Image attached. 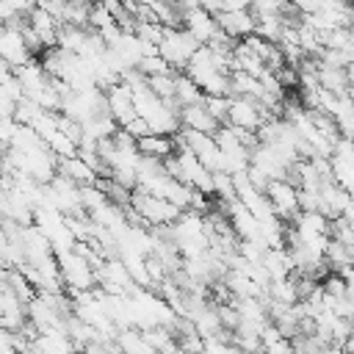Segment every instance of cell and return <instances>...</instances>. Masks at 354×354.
<instances>
[{
    "mask_svg": "<svg viewBox=\"0 0 354 354\" xmlns=\"http://www.w3.org/2000/svg\"><path fill=\"white\" fill-rule=\"evenodd\" d=\"M105 94H108V102H111V116L116 119L119 127H127L133 119H138L136 97H133V88L127 83H116Z\"/></svg>",
    "mask_w": 354,
    "mask_h": 354,
    "instance_id": "cell-7",
    "label": "cell"
},
{
    "mask_svg": "<svg viewBox=\"0 0 354 354\" xmlns=\"http://www.w3.org/2000/svg\"><path fill=\"white\" fill-rule=\"evenodd\" d=\"M0 55H3V64L14 66V69L25 66L33 58L19 28H3V33H0Z\"/></svg>",
    "mask_w": 354,
    "mask_h": 354,
    "instance_id": "cell-8",
    "label": "cell"
},
{
    "mask_svg": "<svg viewBox=\"0 0 354 354\" xmlns=\"http://www.w3.org/2000/svg\"><path fill=\"white\" fill-rule=\"evenodd\" d=\"M230 346H232V343L221 340L218 335H210V337H205V348H202V354H230Z\"/></svg>",
    "mask_w": 354,
    "mask_h": 354,
    "instance_id": "cell-28",
    "label": "cell"
},
{
    "mask_svg": "<svg viewBox=\"0 0 354 354\" xmlns=\"http://www.w3.org/2000/svg\"><path fill=\"white\" fill-rule=\"evenodd\" d=\"M315 75H318L321 88H326V91H332V94H337V97H343V94H348V91H351L348 69L329 66V64H324V61H318V58H315Z\"/></svg>",
    "mask_w": 354,
    "mask_h": 354,
    "instance_id": "cell-12",
    "label": "cell"
},
{
    "mask_svg": "<svg viewBox=\"0 0 354 354\" xmlns=\"http://www.w3.org/2000/svg\"><path fill=\"white\" fill-rule=\"evenodd\" d=\"M326 266L332 268V274H340L346 268H354V246L332 238L326 243Z\"/></svg>",
    "mask_w": 354,
    "mask_h": 354,
    "instance_id": "cell-18",
    "label": "cell"
},
{
    "mask_svg": "<svg viewBox=\"0 0 354 354\" xmlns=\"http://www.w3.org/2000/svg\"><path fill=\"white\" fill-rule=\"evenodd\" d=\"M216 19H218L221 30L227 36H232L235 41H243V39H249L257 30V17L252 11H224Z\"/></svg>",
    "mask_w": 354,
    "mask_h": 354,
    "instance_id": "cell-10",
    "label": "cell"
},
{
    "mask_svg": "<svg viewBox=\"0 0 354 354\" xmlns=\"http://www.w3.org/2000/svg\"><path fill=\"white\" fill-rule=\"evenodd\" d=\"M351 202H354V196H351L348 191H343L335 180H329V183L321 185V213H324L329 221L343 218V213H346V207H348Z\"/></svg>",
    "mask_w": 354,
    "mask_h": 354,
    "instance_id": "cell-11",
    "label": "cell"
},
{
    "mask_svg": "<svg viewBox=\"0 0 354 354\" xmlns=\"http://www.w3.org/2000/svg\"><path fill=\"white\" fill-rule=\"evenodd\" d=\"M122 130H127V133H130V136H133V138H136V141H138V138H144V136H149V133H152V127H149V122H147V119H144V116H138V119H133V122H130V124H127V127H122Z\"/></svg>",
    "mask_w": 354,
    "mask_h": 354,
    "instance_id": "cell-29",
    "label": "cell"
},
{
    "mask_svg": "<svg viewBox=\"0 0 354 354\" xmlns=\"http://www.w3.org/2000/svg\"><path fill=\"white\" fill-rule=\"evenodd\" d=\"M343 348H346V351H351V354H354V329H351V335H348V337H346V340H343Z\"/></svg>",
    "mask_w": 354,
    "mask_h": 354,
    "instance_id": "cell-33",
    "label": "cell"
},
{
    "mask_svg": "<svg viewBox=\"0 0 354 354\" xmlns=\"http://www.w3.org/2000/svg\"><path fill=\"white\" fill-rule=\"evenodd\" d=\"M205 108L213 113V119L227 124V119H230V97H210V94H205Z\"/></svg>",
    "mask_w": 354,
    "mask_h": 354,
    "instance_id": "cell-26",
    "label": "cell"
},
{
    "mask_svg": "<svg viewBox=\"0 0 354 354\" xmlns=\"http://www.w3.org/2000/svg\"><path fill=\"white\" fill-rule=\"evenodd\" d=\"M136 36H138L141 41H147V44L160 47V44H163V39H166V28H163L160 22H138Z\"/></svg>",
    "mask_w": 354,
    "mask_h": 354,
    "instance_id": "cell-24",
    "label": "cell"
},
{
    "mask_svg": "<svg viewBox=\"0 0 354 354\" xmlns=\"http://www.w3.org/2000/svg\"><path fill=\"white\" fill-rule=\"evenodd\" d=\"M177 6L183 8V14H188V11H194V8H199V0H177Z\"/></svg>",
    "mask_w": 354,
    "mask_h": 354,
    "instance_id": "cell-31",
    "label": "cell"
},
{
    "mask_svg": "<svg viewBox=\"0 0 354 354\" xmlns=\"http://www.w3.org/2000/svg\"><path fill=\"white\" fill-rule=\"evenodd\" d=\"M58 174L75 180L80 188H83V185H94V183L100 180V174H97L80 155H75V158H61V160H58Z\"/></svg>",
    "mask_w": 354,
    "mask_h": 354,
    "instance_id": "cell-15",
    "label": "cell"
},
{
    "mask_svg": "<svg viewBox=\"0 0 354 354\" xmlns=\"http://www.w3.org/2000/svg\"><path fill=\"white\" fill-rule=\"evenodd\" d=\"M268 296H271L274 301H279V304H288V307H293V304H299V301H301V299H299V290H296V279H293V277L271 282V285H268Z\"/></svg>",
    "mask_w": 354,
    "mask_h": 354,
    "instance_id": "cell-22",
    "label": "cell"
},
{
    "mask_svg": "<svg viewBox=\"0 0 354 354\" xmlns=\"http://www.w3.org/2000/svg\"><path fill=\"white\" fill-rule=\"evenodd\" d=\"M174 100L183 108L185 105H199V102H205V91L199 88V83L194 77H188L185 72H177V94H174Z\"/></svg>",
    "mask_w": 354,
    "mask_h": 354,
    "instance_id": "cell-19",
    "label": "cell"
},
{
    "mask_svg": "<svg viewBox=\"0 0 354 354\" xmlns=\"http://www.w3.org/2000/svg\"><path fill=\"white\" fill-rule=\"evenodd\" d=\"M28 25L41 36V41H44L47 50L58 47V30H61V22H58L50 11H44V8L36 6V8L30 11V17H28Z\"/></svg>",
    "mask_w": 354,
    "mask_h": 354,
    "instance_id": "cell-14",
    "label": "cell"
},
{
    "mask_svg": "<svg viewBox=\"0 0 354 354\" xmlns=\"http://www.w3.org/2000/svg\"><path fill=\"white\" fill-rule=\"evenodd\" d=\"M199 47L202 44L185 28H166V39L160 44V55L166 58V64L174 72H185V66L191 64V58H194V53Z\"/></svg>",
    "mask_w": 354,
    "mask_h": 354,
    "instance_id": "cell-2",
    "label": "cell"
},
{
    "mask_svg": "<svg viewBox=\"0 0 354 354\" xmlns=\"http://www.w3.org/2000/svg\"><path fill=\"white\" fill-rule=\"evenodd\" d=\"M141 75H147V77H152V75H169V72H174L169 64H166V58L163 55H149V58H141V64L136 66Z\"/></svg>",
    "mask_w": 354,
    "mask_h": 354,
    "instance_id": "cell-25",
    "label": "cell"
},
{
    "mask_svg": "<svg viewBox=\"0 0 354 354\" xmlns=\"http://www.w3.org/2000/svg\"><path fill=\"white\" fill-rule=\"evenodd\" d=\"M130 205L144 216V221H147L149 230H152V227H169V224H174V221L183 216V210H180L177 205H171V202L163 199V196L147 194V191H141V188L133 191V202H130Z\"/></svg>",
    "mask_w": 354,
    "mask_h": 354,
    "instance_id": "cell-1",
    "label": "cell"
},
{
    "mask_svg": "<svg viewBox=\"0 0 354 354\" xmlns=\"http://www.w3.org/2000/svg\"><path fill=\"white\" fill-rule=\"evenodd\" d=\"M28 321H30L28 304L14 290H8V288L0 285V324H3V329L19 332V329H25Z\"/></svg>",
    "mask_w": 354,
    "mask_h": 354,
    "instance_id": "cell-6",
    "label": "cell"
},
{
    "mask_svg": "<svg viewBox=\"0 0 354 354\" xmlns=\"http://www.w3.org/2000/svg\"><path fill=\"white\" fill-rule=\"evenodd\" d=\"M285 28H288V19L282 14H268V17H257V30L254 33L268 39V41H274V44H279Z\"/></svg>",
    "mask_w": 354,
    "mask_h": 354,
    "instance_id": "cell-21",
    "label": "cell"
},
{
    "mask_svg": "<svg viewBox=\"0 0 354 354\" xmlns=\"http://www.w3.org/2000/svg\"><path fill=\"white\" fill-rule=\"evenodd\" d=\"M268 119H274V113H268L260 102H254L249 97H230V119H227V124L257 133Z\"/></svg>",
    "mask_w": 354,
    "mask_h": 354,
    "instance_id": "cell-4",
    "label": "cell"
},
{
    "mask_svg": "<svg viewBox=\"0 0 354 354\" xmlns=\"http://www.w3.org/2000/svg\"><path fill=\"white\" fill-rule=\"evenodd\" d=\"M180 122H183V127L196 130V133H207V136H213V133L221 127V122L213 119V113L205 108V102H199V105H185L183 113H180Z\"/></svg>",
    "mask_w": 354,
    "mask_h": 354,
    "instance_id": "cell-13",
    "label": "cell"
},
{
    "mask_svg": "<svg viewBox=\"0 0 354 354\" xmlns=\"http://www.w3.org/2000/svg\"><path fill=\"white\" fill-rule=\"evenodd\" d=\"M266 196L271 199L274 213H277L285 224H288V221L293 224V218L301 213V207H299V188H296L293 183H288V180H271Z\"/></svg>",
    "mask_w": 354,
    "mask_h": 354,
    "instance_id": "cell-5",
    "label": "cell"
},
{
    "mask_svg": "<svg viewBox=\"0 0 354 354\" xmlns=\"http://www.w3.org/2000/svg\"><path fill=\"white\" fill-rule=\"evenodd\" d=\"M263 266H266L271 282L288 279V277H293V271H296V263H293V257H290L288 249H268L266 257H263Z\"/></svg>",
    "mask_w": 354,
    "mask_h": 354,
    "instance_id": "cell-17",
    "label": "cell"
},
{
    "mask_svg": "<svg viewBox=\"0 0 354 354\" xmlns=\"http://www.w3.org/2000/svg\"><path fill=\"white\" fill-rule=\"evenodd\" d=\"M111 25H116V19H113V14L97 0L94 3V8H91V19H88V28H94V30H105V28H111Z\"/></svg>",
    "mask_w": 354,
    "mask_h": 354,
    "instance_id": "cell-27",
    "label": "cell"
},
{
    "mask_svg": "<svg viewBox=\"0 0 354 354\" xmlns=\"http://www.w3.org/2000/svg\"><path fill=\"white\" fill-rule=\"evenodd\" d=\"M199 8H205L213 17H218V14H224V0H199Z\"/></svg>",
    "mask_w": 354,
    "mask_h": 354,
    "instance_id": "cell-30",
    "label": "cell"
},
{
    "mask_svg": "<svg viewBox=\"0 0 354 354\" xmlns=\"http://www.w3.org/2000/svg\"><path fill=\"white\" fill-rule=\"evenodd\" d=\"M0 354H22V351H17L8 340H0Z\"/></svg>",
    "mask_w": 354,
    "mask_h": 354,
    "instance_id": "cell-32",
    "label": "cell"
},
{
    "mask_svg": "<svg viewBox=\"0 0 354 354\" xmlns=\"http://www.w3.org/2000/svg\"><path fill=\"white\" fill-rule=\"evenodd\" d=\"M180 354H191V351H183V348H180Z\"/></svg>",
    "mask_w": 354,
    "mask_h": 354,
    "instance_id": "cell-34",
    "label": "cell"
},
{
    "mask_svg": "<svg viewBox=\"0 0 354 354\" xmlns=\"http://www.w3.org/2000/svg\"><path fill=\"white\" fill-rule=\"evenodd\" d=\"M97 0H66V11H64V22L61 25H75V28H88L91 19V8Z\"/></svg>",
    "mask_w": 354,
    "mask_h": 354,
    "instance_id": "cell-20",
    "label": "cell"
},
{
    "mask_svg": "<svg viewBox=\"0 0 354 354\" xmlns=\"http://www.w3.org/2000/svg\"><path fill=\"white\" fill-rule=\"evenodd\" d=\"M191 196H194V188L171 177V183H169V188H166V199H169L171 205H177L180 210H188V207H191Z\"/></svg>",
    "mask_w": 354,
    "mask_h": 354,
    "instance_id": "cell-23",
    "label": "cell"
},
{
    "mask_svg": "<svg viewBox=\"0 0 354 354\" xmlns=\"http://www.w3.org/2000/svg\"><path fill=\"white\" fill-rule=\"evenodd\" d=\"M58 266H61L64 285H66V290H69L72 296L97 288V271H94V266H91L86 257H80L77 252L61 254V257H58Z\"/></svg>",
    "mask_w": 354,
    "mask_h": 354,
    "instance_id": "cell-3",
    "label": "cell"
},
{
    "mask_svg": "<svg viewBox=\"0 0 354 354\" xmlns=\"http://www.w3.org/2000/svg\"><path fill=\"white\" fill-rule=\"evenodd\" d=\"M183 28H185L199 44H210V41H216V39L224 33L221 25H218V19H216L213 14H207L205 8H194V11H188Z\"/></svg>",
    "mask_w": 354,
    "mask_h": 354,
    "instance_id": "cell-9",
    "label": "cell"
},
{
    "mask_svg": "<svg viewBox=\"0 0 354 354\" xmlns=\"http://www.w3.org/2000/svg\"><path fill=\"white\" fill-rule=\"evenodd\" d=\"M138 149H141V155H147V158H158V160H166V158L177 155V141H174V136L149 133V136L138 138Z\"/></svg>",
    "mask_w": 354,
    "mask_h": 354,
    "instance_id": "cell-16",
    "label": "cell"
}]
</instances>
